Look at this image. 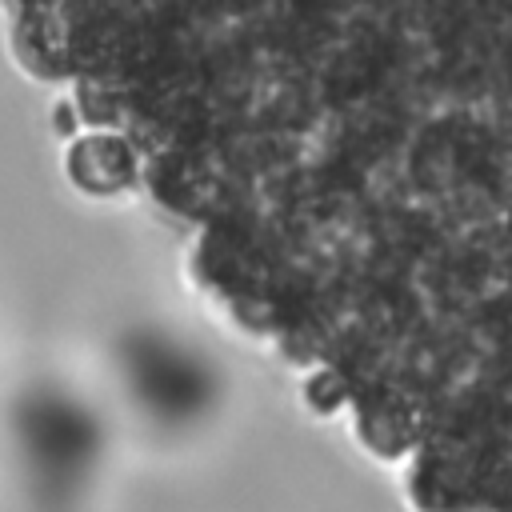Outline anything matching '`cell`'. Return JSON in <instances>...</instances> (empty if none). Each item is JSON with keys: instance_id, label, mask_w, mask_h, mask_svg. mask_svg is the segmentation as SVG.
Returning a JSON list of instances; mask_svg holds the SVG:
<instances>
[{"instance_id": "1", "label": "cell", "mask_w": 512, "mask_h": 512, "mask_svg": "<svg viewBox=\"0 0 512 512\" xmlns=\"http://www.w3.org/2000/svg\"><path fill=\"white\" fill-rule=\"evenodd\" d=\"M104 420L64 384H36L12 408V448L44 512H72L104 460Z\"/></svg>"}, {"instance_id": "2", "label": "cell", "mask_w": 512, "mask_h": 512, "mask_svg": "<svg viewBox=\"0 0 512 512\" xmlns=\"http://www.w3.org/2000/svg\"><path fill=\"white\" fill-rule=\"evenodd\" d=\"M116 368L128 400L164 432H188L204 424L224 392L216 360L192 340L156 324L120 336Z\"/></svg>"}]
</instances>
